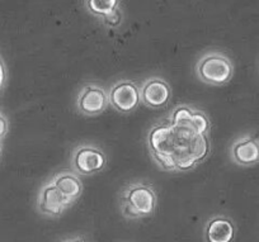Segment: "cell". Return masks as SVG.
<instances>
[{
	"instance_id": "1",
	"label": "cell",
	"mask_w": 259,
	"mask_h": 242,
	"mask_svg": "<svg viewBox=\"0 0 259 242\" xmlns=\"http://www.w3.org/2000/svg\"><path fill=\"white\" fill-rule=\"evenodd\" d=\"M148 147L153 159L166 171L192 170L207 157L211 149L207 134L168 121L149 131Z\"/></svg>"
},
{
	"instance_id": "2",
	"label": "cell",
	"mask_w": 259,
	"mask_h": 242,
	"mask_svg": "<svg viewBox=\"0 0 259 242\" xmlns=\"http://www.w3.org/2000/svg\"><path fill=\"white\" fill-rule=\"evenodd\" d=\"M156 191L154 186L144 181L131 183L121 191V212L127 219H139L151 216L155 211Z\"/></svg>"
},
{
	"instance_id": "3",
	"label": "cell",
	"mask_w": 259,
	"mask_h": 242,
	"mask_svg": "<svg viewBox=\"0 0 259 242\" xmlns=\"http://www.w3.org/2000/svg\"><path fill=\"white\" fill-rule=\"evenodd\" d=\"M196 75L198 80L208 85H225L234 75V64L223 52H210L196 64Z\"/></svg>"
},
{
	"instance_id": "4",
	"label": "cell",
	"mask_w": 259,
	"mask_h": 242,
	"mask_svg": "<svg viewBox=\"0 0 259 242\" xmlns=\"http://www.w3.org/2000/svg\"><path fill=\"white\" fill-rule=\"evenodd\" d=\"M107 164L103 150L92 144L75 147L71 154V170L78 175H92L99 173Z\"/></svg>"
},
{
	"instance_id": "5",
	"label": "cell",
	"mask_w": 259,
	"mask_h": 242,
	"mask_svg": "<svg viewBox=\"0 0 259 242\" xmlns=\"http://www.w3.org/2000/svg\"><path fill=\"white\" fill-rule=\"evenodd\" d=\"M109 104L119 113H131L140 104V89L133 80H118L108 93Z\"/></svg>"
},
{
	"instance_id": "6",
	"label": "cell",
	"mask_w": 259,
	"mask_h": 242,
	"mask_svg": "<svg viewBox=\"0 0 259 242\" xmlns=\"http://www.w3.org/2000/svg\"><path fill=\"white\" fill-rule=\"evenodd\" d=\"M108 104V91L97 84L84 85L76 98V109L79 113L87 117H94L103 113Z\"/></svg>"
},
{
	"instance_id": "7",
	"label": "cell",
	"mask_w": 259,
	"mask_h": 242,
	"mask_svg": "<svg viewBox=\"0 0 259 242\" xmlns=\"http://www.w3.org/2000/svg\"><path fill=\"white\" fill-rule=\"evenodd\" d=\"M70 204H73V202L66 198L51 180L41 186L37 196V209L44 216H61Z\"/></svg>"
},
{
	"instance_id": "8",
	"label": "cell",
	"mask_w": 259,
	"mask_h": 242,
	"mask_svg": "<svg viewBox=\"0 0 259 242\" xmlns=\"http://www.w3.org/2000/svg\"><path fill=\"white\" fill-rule=\"evenodd\" d=\"M230 157L238 166L256 165L259 163V137L251 133L238 137L230 147Z\"/></svg>"
},
{
	"instance_id": "9",
	"label": "cell",
	"mask_w": 259,
	"mask_h": 242,
	"mask_svg": "<svg viewBox=\"0 0 259 242\" xmlns=\"http://www.w3.org/2000/svg\"><path fill=\"white\" fill-rule=\"evenodd\" d=\"M170 96V86L161 77H149L140 88V102L149 108L158 109L166 106Z\"/></svg>"
},
{
	"instance_id": "10",
	"label": "cell",
	"mask_w": 259,
	"mask_h": 242,
	"mask_svg": "<svg viewBox=\"0 0 259 242\" xmlns=\"http://www.w3.org/2000/svg\"><path fill=\"white\" fill-rule=\"evenodd\" d=\"M168 122L171 124L192 127L201 134H207L211 128V122L208 117L200 109L189 106L176 107L169 116Z\"/></svg>"
},
{
	"instance_id": "11",
	"label": "cell",
	"mask_w": 259,
	"mask_h": 242,
	"mask_svg": "<svg viewBox=\"0 0 259 242\" xmlns=\"http://www.w3.org/2000/svg\"><path fill=\"white\" fill-rule=\"evenodd\" d=\"M57 189L64 194L71 202H75L83 193V183L78 174L73 170L59 171L54 178L51 179Z\"/></svg>"
},
{
	"instance_id": "12",
	"label": "cell",
	"mask_w": 259,
	"mask_h": 242,
	"mask_svg": "<svg viewBox=\"0 0 259 242\" xmlns=\"http://www.w3.org/2000/svg\"><path fill=\"white\" fill-rule=\"evenodd\" d=\"M207 242H231L235 237L234 223L226 217H215L206 226Z\"/></svg>"
},
{
	"instance_id": "13",
	"label": "cell",
	"mask_w": 259,
	"mask_h": 242,
	"mask_svg": "<svg viewBox=\"0 0 259 242\" xmlns=\"http://www.w3.org/2000/svg\"><path fill=\"white\" fill-rule=\"evenodd\" d=\"M119 0H87L89 12L96 16L106 17L118 9Z\"/></svg>"
},
{
	"instance_id": "14",
	"label": "cell",
	"mask_w": 259,
	"mask_h": 242,
	"mask_svg": "<svg viewBox=\"0 0 259 242\" xmlns=\"http://www.w3.org/2000/svg\"><path fill=\"white\" fill-rule=\"evenodd\" d=\"M121 21H122V16H121V12H119V9H116V11L112 12L111 14L103 17L104 24L108 27L119 26V24H121Z\"/></svg>"
},
{
	"instance_id": "15",
	"label": "cell",
	"mask_w": 259,
	"mask_h": 242,
	"mask_svg": "<svg viewBox=\"0 0 259 242\" xmlns=\"http://www.w3.org/2000/svg\"><path fill=\"white\" fill-rule=\"evenodd\" d=\"M7 132H8V121L4 114L0 113V142L6 137Z\"/></svg>"
},
{
	"instance_id": "16",
	"label": "cell",
	"mask_w": 259,
	"mask_h": 242,
	"mask_svg": "<svg viewBox=\"0 0 259 242\" xmlns=\"http://www.w3.org/2000/svg\"><path fill=\"white\" fill-rule=\"evenodd\" d=\"M7 81V70H6V65H4L3 60L0 57V90L3 89V86L6 85Z\"/></svg>"
},
{
	"instance_id": "17",
	"label": "cell",
	"mask_w": 259,
	"mask_h": 242,
	"mask_svg": "<svg viewBox=\"0 0 259 242\" xmlns=\"http://www.w3.org/2000/svg\"><path fill=\"white\" fill-rule=\"evenodd\" d=\"M64 242H87V241L83 238H75V239H71V241H64Z\"/></svg>"
},
{
	"instance_id": "18",
	"label": "cell",
	"mask_w": 259,
	"mask_h": 242,
	"mask_svg": "<svg viewBox=\"0 0 259 242\" xmlns=\"http://www.w3.org/2000/svg\"><path fill=\"white\" fill-rule=\"evenodd\" d=\"M0 150H2V143H0Z\"/></svg>"
}]
</instances>
